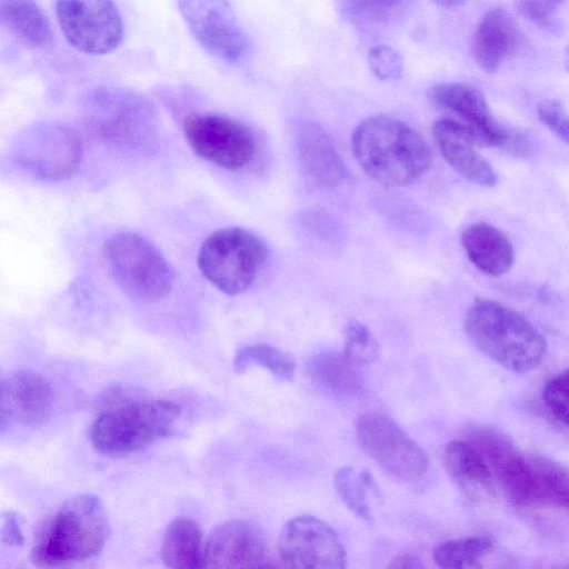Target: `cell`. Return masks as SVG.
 <instances>
[{
    "instance_id": "cell-8",
    "label": "cell",
    "mask_w": 569,
    "mask_h": 569,
    "mask_svg": "<svg viewBox=\"0 0 569 569\" xmlns=\"http://www.w3.org/2000/svg\"><path fill=\"white\" fill-rule=\"evenodd\" d=\"M11 153L14 162L34 178L61 181L77 172L83 147L73 129L58 123H38L18 134Z\"/></svg>"
},
{
    "instance_id": "cell-5",
    "label": "cell",
    "mask_w": 569,
    "mask_h": 569,
    "mask_svg": "<svg viewBox=\"0 0 569 569\" xmlns=\"http://www.w3.org/2000/svg\"><path fill=\"white\" fill-rule=\"evenodd\" d=\"M100 403L90 440L99 452L110 457H123L163 439L180 417L176 402L128 401L120 390L109 391Z\"/></svg>"
},
{
    "instance_id": "cell-10",
    "label": "cell",
    "mask_w": 569,
    "mask_h": 569,
    "mask_svg": "<svg viewBox=\"0 0 569 569\" xmlns=\"http://www.w3.org/2000/svg\"><path fill=\"white\" fill-rule=\"evenodd\" d=\"M183 134L200 158L228 170L249 164L256 151L251 129L223 114H190L183 121Z\"/></svg>"
},
{
    "instance_id": "cell-15",
    "label": "cell",
    "mask_w": 569,
    "mask_h": 569,
    "mask_svg": "<svg viewBox=\"0 0 569 569\" xmlns=\"http://www.w3.org/2000/svg\"><path fill=\"white\" fill-rule=\"evenodd\" d=\"M429 99L438 109L453 116L476 144L483 147L508 146L511 133L492 116L477 88L460 82H442L429 91Z\"/></svg>"
},
{
    "instance_id": "cell-30",
    "label": "cell",
    "mask_w": 569,
    "mask_h": 569,
    "mask_svg": "<svg viewBox=\"0 0 569 569\" xmlns=\"http://www.w3.org/2000/svg\"><path fill=\"white\" fill-rule=\"evenodd\" d=\"M343 356L357 369L369 367L379 358V345L369 328L350 320L343 329Z\"/></svg>"
},
{
    "instance_id": "cell-23",
    "label": "cell",
    "mask_w": 569,
    "mask_h": 569,
    "mask_svg": "<svg viewBox=\"0 0 569 569\" xmlns=\"http://www.w3.org/2000/svg\"><path fill=\"white\" fill-rule=\"evenodd\" d=\"M0 26L27 47L46 49L52 43L50 23L36 0H0Z\"/></svg>"
},
{
    "instance_id": "cell-20",
    "label": "cell",
    "mask_w": 569,
    "mask_h": 569,
    "mask_svg": "<svg viewBox=\"0 0 569 569\" xmlns=\"http://www.w3.org/2000/svg\"><path fill=\"white\" fill-rule=\"evenodd\" d=\"M298 158L307 174L319 186L337 187L348 170L327 132L316 123H303L297 131Z\"/></svg>"
},
{
    "instance_id": "cell-7",
    "label": "cell",
    "mask_w": 569,
    "mask_h": 569,
    "mask_svg": "<svg viewBox=\"0 0 569 569\" xmlns=\"http://www.w3.org/2000/svg\"><path fill=\"white\" fill-rule=\"evenodd\" d=\"M104 253L116 282L131 300L157 302L171 291L172 269L144 237L129 231L118 232L107 240Z\"/></svg>"
},
{
    "instance_id": "cell-31",
    "label": "cell",
    "mask_w": 569,
    "mask_h": 569,
    "mask_svg": "<svg viewBox=\"0 0 569 569\" xmlns=\"http://www.w3.org/2000/svg\"><path fill=\"white\" fill-rule=\"evenodd\" d=\"M368 66L377 79L391 81L401 78L405 62L402 56L393 48L377 44L369 50Z\"/></svg>"
},
{
    "instance_id": "cell-28",
    "label": "cell",
    "mask_w": 569,
    "mask_h": 569,
    "mask_svg": "<svg viewBox=\"0 0 569 569\" xmlns=\"http://www.w3.org/2000/svg\"><path fill=\"white\" fill-rule=\"evenodd\" d=\"M415 0H345L349 19L357 26L385 27L398 21Z\"/></svg>"
},
{
    "instance_id": "cell-14",
    "label": "cell",
    "mask_w": 569,
    "mask_h": 569,
    "mask_svg": "<svg viewBox=\"0 0 569 569\" xmlns=\"http://www.w3.org/2000/svg\"><path fill=\"white\" fill-rule=\"evenodd\" d=\"M148 116L146 102L122 89H94L82 101L86 129L98 139L114 144L131 142Z\"/></svg>"
},
{
    "instance_id": "cell-35",
    "label": "cell",
    "mask_w": 569,
    "mask_h": 569,
    "mask_svg": "<svg viewBox=\"0 0 569 569\" xmlns=\"http://www.w3.org/2000/svg\"><path fill=\"white\" fill-rule=\"evenodd\" d=\"M2 527L0 529L1 540L8 546H22L24 536L21 529V519L14 511H4L1 515Z\"/></svg>"
},
{
    "instance_id": "cell-9",
    "label": "cell",
    "mask_w": 569,
    "mask_h": 569,
    "mask_svg": "<svg viewBox=\"0 0 569 569\" xmlns=\"http://www.w3.org/2000/svg\"><path fill=\"white\" fill-rule=\"evenodd\" d=\"M357 438L362 449L391 478L416 482L428 471L425 450L388 416L369 411L359 416Z\"/></svg>"
},
{
    "instance_id": "cell-13",
    "label": "cell",
    "mask_w": 569,
    "mask_h": 569,
    "mask_svg": "<svg viewBox=\"0 0 569 569\" xmlns=\"http://www.w3.org/2000/svg\"><path fill=\"white\" fill-rule=\"evenodd\" d=\"M196 40L212 56L238 62L248 51V38L229 0H177Z\"/></svg>"
},
{
    "instance_id": "cell-4",
    "label": "cell",
    "mask_w": 569,
    "mask_h": 569,
    "mask_svg": "<svg viewBox=\"0 0 569 569\" xmlns=\"http://www.w3.org/2000/svg\"><path fill=\"white\" fill-rule=\"evenodd\" d=\"M463 327L480 352L512 372L535 369L547 351L543 336L531 322L492 299L477 298L466 313Z\"/></svg>"
},
{
    "instance_id": "cell-32",
    "label": "cell",
    "mask_w": 569,
    "mask_h": 569,
    "mask_svg": "<svg viewBox=\"0 0 569 569\" xmlns=\"http://www.w3.org/2000/svg\"><path fill=\"white\" fill-rule=\"evenodd\" d=\"M569 373L565 370L547 381L542 391L545 405L565 427L568 426Z\"/></svg>"
},
{
    "instance_id": "cell-24",
    "label": "cell",
    "mask_w": 569,
    "mask_h": 569,
    "mask_svg": "<svg viewBox=\"0 0 569 569\" xmlns=\"http://www.w3.org/2000/svg\"><path fill=\"white\" fill-rule=\"evenodd\" d=\"M161 558L169 568H203L202 531L198 523L184 517L173 519L163 535Z\"/></svg>"
},
{
    "instance_id": "cell-29",
    "label": "cell",
    "mask_w": 569,
    "mask_h": 569,
    "mask_svg": "<svg viewBox=\"0 0 569 569\" xmlns=\"http://www.w3.org/2000/svg\"><path fill=\"white\" fill-rule=\"evenodd\" d=\"M372 483V477L369 472H356L351 467L340 468L333 476L335 489L342 502L355 515L366 521L371 520L367 488L371 487Z\"/></svg>"
},
{
    "instance_id": "cell-2",
    "label": "cell",
    "mask_w": 569,
    "mask_h": 569,
    "mask_svg": "<svg viewBox=\"0 0 569 569\" xmlns=\"http://www.w3.org/2000/svg\"><path fill=\"white\" fill-rule=\"evenodd\" d=\"M492 471L496 486L519 507L567 508V472L545 457L525 456L503 437L480 431L470 439Z\"/></svg>"
},
{
    "instance_id": "cell-18",
    "label": "cell",
    "mask_w": 569,
    "mask_h": 569,
    "mask_svg": "<svg viewBox=\"0 0 569 569\" xmlns=\"http://www.w3.org/2000/svg\"><path fill=\"white\" fill-rule=\"evenodd\" d=\"M432 136L448 164L469 182L493 187L498 176L491 164L477 151L473 140L450 118L433 123Z\"/></svg>"
},
{
    "instance_id": "cell-25",
    "label": "cell",
    "mask_w": 569,
    "mask_h": 569,
    "mask_svg": "<svg viewBox=\"0 0 569 569\" xmlns=\"http://www.w3.org/2000/svg\"><path fill=\"white\" fill-rule=\"evenodd\" d=\"M307 372L313 383L337 398H350L362 389L359 369L339 352H322L307 363Z\"/></svg>"
},
{
    "instance_id": "cell-22",
    "label": "cell",
    "mask_w": 569,
    "mask_h": 569,
    "mask_svg": "<svg viewBox=\"0 0 569 569\" xmlns=\"http://www.w3.org/2000/svg\"><path fill=\"white\" fill-rule=\"evenodd\" d=\"M443 462L453 482L471 498L489 495L496 487L487 460L469 439L448 442L445 447Z\"/></svg>"
},
{
    "instance_id": "cell-17",
    "label": "cell",
    "mask_w": 569,
    "mask_h": 569,
    "mask_svg": "<svg viewBox=\"0 0 569 569\" xmlns=\"http://www.w3.org/2000/svg\"><path fill=\"white\" fill-rule=\"evenodd\" d=\"M525 41L513 17L502 8H491L473 31L471 54L482 71L493 73L522 50Z\"/></svg>"
},
{
    "instance_id": "cell-37",
    "label": "cell",
    "mask_w": 569,
    "mask_h": 569,
    "mask_svg": "<svg viewBox=\"0 0 569 569\" xmlns=\"http://www.w3.org/2000/svg\"><path fill=\"white\" fill-rule=\"evenodd\" d=\"M391 568H418L421 567L419 561L410 556H401L390 563Z\"/></svg>"
},
{
    "instance_id": "cell-21",
    "label": "cell",
    "mask_w": 569,
    "mask_h": 569,
    "mask_svg": "<svg viewBox=\"0 0 569 569\" xmlns=\"http://www.w3.org/2000/svg\"><path fill=\"white\" fill-rule=\"evenodd\" d=\"M462 247L468 259L481 272L501 276L508 272L515 261V250L508 237L498 228L477 222L465 229Z\"/></svg>"
},
{
    "instance_id": "cell-12",
    "label": "cell",
    "mask_w": 569,
    "mask_h": 569,
    "mask_svg": "<svg viewBox=\"0 0 569 569\" xmlns=\"http://www.w3.org/2000/svg\"><path fill=\"white\" fill-rule=\"evenodd\" d=\"M283 567L342 569L347 553L337 532L323 520L301 515L286 522L278 541Z\"/></svg>"
},
{
    "instance_id": "cell-1",
    "label": "cell",
    "mask_w": 569,
    "mask_h": 569,
    "mask_svg": "<svg viewBox=\"0 0 569 569\" xmlns=\"http://www.w3.org/2000/svg\"><path fill=\"white\" fill-rule=\"evenodd\" d=\"M351 148L368 176L391 187L418 181L432 164L425 138L402 120L386 114L362 120L352 133Z\"/></svg>"
},
{
    "instance_id": "cell-27",
    "label": "cell",
    "mask_w": 569,
    "mask_h": 569,
    "mask_svg": "<svg viewBox=\"0 0 569 569\" xmlns=\"http://www.w3.org/2000/svg\"><path fill=\"white\" fill-rule=\"evenodd\" d=\"M232 365L236 373H243L251 366H258L286 381L292 380L296 370V361L290 353L266 343L250 345L239 349Z\"/></svg>"
},
{
    "instance_id": "cell-19",
    "label": "cell",
    "mask_w": 569,
    "mask_h": 569,
    "mask_svg": "<svg viewBox=\"0 0 569 569\" xmlns=\"http://www.w3.org/2000/svg\"><path fill=\"white\" fill-rule=\"evenodd\" d=\"M6 388L11 425L38 427L51 416L53 389L39 373L26 369L16 370L6 376Z\"/></svg>"
},
{
    "instance_id": "cell-26",
    "label": "cell",
    "mask_w": 569,
    "mask_h": 569,
    "mask_svg": "<svg viewBox=\"0 0 569 569\" xmlns=\"http://www.w3.org/2000/svg\"><path fill=\"white\" fill-rule=\"evenodd\" d=\"M493 548V541L486 536L453 539L438 545L432 552L440 568L473 569L481 567V559Z\"/></svg>"
},
{
    "instance_id": "cell-38",
    "label": "cell",
    "mask_w": 569,
    "mask_h": 569,
    "mask_svg": "<svg viewBox=\"0 0 569 569\" xmlns=\"http://www.w3.org/2000/svg\"><path fill=\"white\" fill-rule=\"evenodd\" d=\"M437 6L445 9H456L463 6L468 0H431Z\"/></svg>"
},
{
    "instance_id": "cell-33",
    "label": "cell",
    "mask_w": 569,
    "mask_h": 569,
    "mask_svg": "<svg viewBox=\"0 0 569 569\" xmlns=\"http://www.w3.org/2000/svg\"><path fill=\"white\" fill-rule=\"evenodd\" d=\"M566 0H517L518 12L540 28H551Z\"/></svg>"
},
{
    "instance_id": "cell-16",
    "label": "cell",
    "mask_w": 569,
    "mask_h": 569,
    "mask_svg": "<svg viewBox=\"0 0 569 569\" xmlns=\"http://www.w3.org/2000/svg\"><path fill=\"white\" fill-rule=\"evenodd\" d=\"M267 541L251 522L230 520L218 525L203 542V568H267Z\"/></svg>"
},
{
    "instance_id": "cell-34",
    "label": "cell",
    "mask_w": 569,
    "mask_h": 569,
    "mask_svg": "<svg viewBox=\"0 0 569 569\" xmlns=\"http://www.w3.org/2000/svg\"><path fill=\"white\" fill-rule=\"evenodd\" d=\"M539 120L565 143L568 142V117L563 104L556 99H547L537 106Z\"/></svg>"
},
{
    "instance_id": "cell-36",
    "label": "cell",
    "mask_w": 569,
    "mask_h": 569,
    "mask_svg": "<svg viewBox=\"0 0 569 569\" xmlns=\"http://www.w3.org/2000/svg\"><path fill=\"white\" fill-rule=\"evenodd\" d=\"M10 425L11 422L7 403L6 376L0 370V430L8 428Z\"/></svg>"
},
{
    "instance_id": "cell-3",
    "label": "cell",
    "mask_w": 569,
    "mask_h": 569,
    "mask_svg": "<svg viewBox=\"0 0 569 569\" xmlns=\"http://www.w3.org/2000/svg\"><path fill=\"white\" fill-rule=\"evenodd\" d=\"M110 536L103 503L92 493L69 498L40 531L32 549L37 567L58 568L97 557Z\"/></svg>"
},
{
    "instance_id": "cell-6",
    "label": "cell",
    "mask_w": 569,
    "mask_h": 569,
    "mask_svg": "<svg viewBox=\"0 0 569 569\" xmlns=\"http://www.w3.org/2000/svg\"><path fill=\"white\" fill-rule=\"evenodd\" d=\"M268 254L264 242L251 231L222 228L202 242L198 267L204 278L229 296L247 291L256 281Z\"/></svg>"
},
{
    "instance_id": "cell-11",
    "label": "cell",
    "mask_w": 569,
    "mask_h": 569,
    "mask_svg": "<svg viewBox=\"0 0 569 569\" xmlns=\"http://www.w3.org/2000/svg\"><path fill=\"white\" fill-rule=\"evenodd\" d=\"M56 14L67 41L87 54H106L123 39V22L113 0H56Z\"/></svg>"
}]
</instances>
